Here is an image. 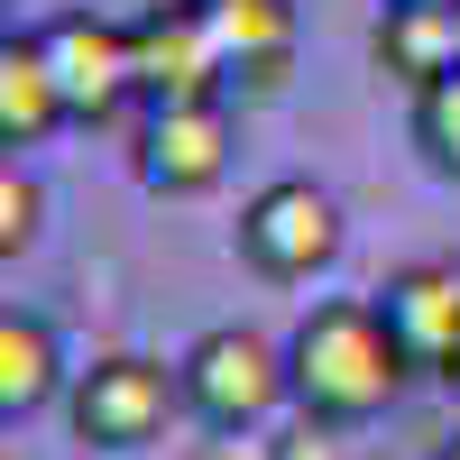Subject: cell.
Segmentation results:
<instances>
[{
  "label": "cell",
  "instance_id": "1",
  "mask_svg": "<svg viewBox=\"0 0 460 460\" xmlns=\"http://www.w3.org/2000/svg\"><path fill=\"white\" fill-rule=\"evenodd\" d=\"M286 368H295V414H314V424H341L359 433L377 424L396 396H405V350L396 332L377 323L368 295H341V304H314L295 332H286Z\"/></svg>",
  "mask_w": 460,
  "mask_h": 460
},
{
  "label": "cell",
  "instance_id": "2",
  "mask_svg": "<svg viewBox=\"0 0 460 460\" xmlns=\"http://www.w3.org/2000/svg\"><path fill=\"white\" fill-rule=\"evenodd\" d=\"M175 387L203 433H258L277 405H295V368H286V341H267L249 323H212L175 359Z\"/></svg>",
  "mask_w": 460,
  "mask_h": 460
},
{
  "label": "cell",
  "instance_id": "3",
  "mask_svg": "<svg viewBox=\"0 0 460 460\" xmlns=\"http://www.w3.org/2000/svg\"><path fill=\"white\" fill-rule=\"evenodd\" d=\"M240 267H258L267 286H314L323 267L341 258V203H332V184L314 175H277V184H258V194L240 203Z\"/></svg>",
  "mask_w": 460,
  "mask_h": 460
},
{
  "label": "cell",
  "instance_id": "4",
  "mask_svg": "<svg viewBox=\"0 0 460 460\" xmlns=\"http://www.w3.org/2000/svg\"><path fill=\"white\" fill-rule=\"evenodd\" d=\"M65 414H74V442H93V451H147V442H166V424L184 414V387H175L166 359L111 350V359H93L65 387Z\"/></svg>",
  "mask_w": 460,
  "mask_h": 460
},
{
  "label": "cell",
  "instance_id": "5",
  "mask_svg": "<svg viewBox=\"0 0 460 460\" xmlns=\"http://www.w3.org/2000/svg\"><path fill=\"white\" fill-rule=\"evenodd\" d=\"M230 147H240V120H230V93L221 102H166V111H138V138H129V166L157 203H194L230 175Z\"/></svg>",
  "mask_w": 460,
  "mask_h": 460
},
{
  "label": "cell",
  "instance_id": "6",
  "mask_svg": "<svg viewBox=\"0 0 460 460\" xmlns=\"http://www.w3.org/2000/svg\"><path fill=\"white\" fill-rule=\"evenodd\" d=\"M129 56H138V111L221 102L230 93V65H221V37L203 19V0H157V10H138L129 19Z\"/></svg>",
  "mask_w": 460,
  "mask_h": 460
},
{
  "label": "cell",
  "instance_id": "7",
  "mask_svg": "<svg viewBox=\"0 0 460 460\" xmlns=\"http://www.w3.org/2000/svg\"><path fill=\"white\" fill-rule=\"evenodd\" d=\"M56 56V84L74 102V120H120L138 102V56H129V19H102V10H65L37 28Z\"/></svg>",
  "mask_w": 460,
  "mask_h": 460
},
{
  "label": "cell",
  "instance_id": "8",
  "mask_svg": "<svg viewBox=\"0 0 460 460\" xmlns=\"http://www.w3.org/2000/svg\"><path fill=\"white\" fill-rule=\"evenodd\" d=\"M368 304H377V323L396 332L405 368H424V377H451V368H460V267L414 258V267H396Z\"/></svg>",
  "mask_w": 460,
  "mask_h": 460
},
{
  "label": "cell",
  "instance_id": "9",
  "mask_svg": "<svg viewBox=\"0 0 460 460\" xmlns=\"http://www.w3.org/2000/svg\"><path fill=\"white\" fill-rule=\"evenodd\" d=\"M203 19L221 37L230 93L240 102H277L295 74V0H203Z\"/></svg>",
  "mask_w": 460,
  "mask_h": 460
},
{
  "label": "cell",
  "instance_id": "10",
  "mask_svg": "<svg viewBox=\"0 0 460 460\" xmlns=\"http://www.w3.org/2000/svg\"><path fill=\"white\" fill-rule=\"evenodd\" d=\"M74 120V102L56 84V56L37 28H10L0 37V147H47L56 129Z\"/></svg>",
  "mask_w": 460,
  "mask_h": 460
},
{
  "label": "cell",
  "instance_id": "11",
  "mask_svg": "<svg viewBox=\"0 0 460 460\" xmlns=\"http://www.w3.org/2000/svg\"><path fill=\"white\" fill-rule=\"evenodd\" d=\"M368 65L387 74V84H405V93L442 84V74L460 65V10H377Z\"/></svg>",
  "mask_w": 460,
  "mask_h": 460
},
{
  "label": "cell",
  "instance_id": "12",
  "mask_svg": "<svg viewBox=\"0 0 460 460\" xmlns=\"http://www.w3.org/2000/svg\"><path fill=\"white\" fill-rule=\"evenodd\" d=\"M56 387H65V341H56V323L47 314H28V304H10L0 314V414H37V405H56Z\"/></svg>",
  "mask_w": 460,
  "mask_h": 460
},
{
  "label": "cell",
  "instance_id": "13",
  "mask_svg": "<svg viewBox=\"0 0 460 460\" xmlns=\"http://www.w3.org/2000/svg\"><path fill=\"white\" fill-rule=\"evenodd\" d=\"M414 147H424V166L442 184H460V65L414 93Z\"/></svg>",
  "mask_w": 460,
  "mask_h": 460
},
{
  "label": "cell",
  "instance_id": "14",
  "mask_svg": "<svg viewBox=\"0 0 460 460\" xmlns=\"http://www.w3.org/2000/svg\"><path fill=\"white\" fill-rule=\"evenodd\" d=\"M37 230H47V184L19 175V157L0 166V258H28Z\"/></svg>",
  "mask_w": 460,
  "mask_h": 460
},
{
  "label": "cell",
  "instance_id": "15",
  "mask_svg": "<svg viewBox=\"0 0 460 460\" xmlns=\"http://www.w3.org/2000/svg\"><path fill=\"white\" fill-rule=\"evenodd\" d=\"M277 460H350V442H341V424H314V414H295V424L277 433Z\"/></svg>",
  "mask_w": 460,
  "mask_h": 460
},
{
  "label": "cell",
  "instance_id": "16",
  "mask_svg": "<svg viewBox=\"0 0 460 460\" xmlns=\"http://www.w3.org/2000/svg\"><path fill=\"white\" fill-rule=\"evenodd\" d=\"M194 460H277V442H258V433H212Z\"/></svg>",
  "mask_w": 460,
  "mask_h": 460
},
{
  "label": "cell",
  "instance_id": "17",
  "mask_svg": "<svg viewBox=\"0 0 460 460\" xmlns=\"http://www.w3.org/2000/svg\"><path fill=\"white\" fill-rule=\"evenodd\" d=\"M387 10H460V0H387Z\"/></svg>",
  "mask_w": 460,
  "mask_h": 460
},
{
  "label": "cell",
  "instance_id": "18",
  "mask_svg": "<svg viewBox=\"0 0 460 460\" xmlns=\"http://www.w3.org/2000/svg\"><path fill=\"white\" fill-rule=\"evenodd\" d=\"M433 460H460V433H451V442H442V451H433Z\"/></svg>",
  "mask_w": 460,
  "mask_h": 460
},
{
  "label": "cell",
  "instance_id": "19",
  "mask_svg": "<svg viewBox=\"0 0 460 460\" xmlns=\"http://www.w3.org/2000/svg\"><path fill=\"white\" fill-rule=\"evenodd\" d=\"M451 387H460V368H451Z\"/></svg>",
  "mask_w": 460,
  "mask_h": 460
}]
</instances>
